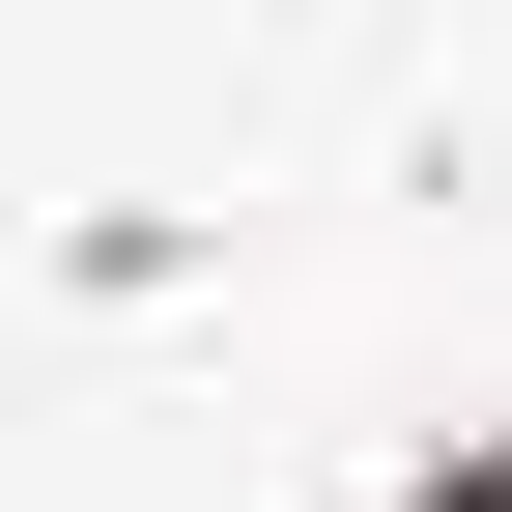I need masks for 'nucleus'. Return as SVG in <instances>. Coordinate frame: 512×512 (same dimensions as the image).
Listing matches in <instances>:
<instances>
[{"label":"nucleus","instance_id":"1","mask_svg":"<svg viewBox=\"0 0 512 512\" xmlns=\"http://www.w3.org/2000/svg\"><path fill=\"white\" fill-rule=\"evenodd\" d=\"M427 512H512V484H427Z\"/></svg>","mask_w":512,"mask_h":512}]
</instances>
